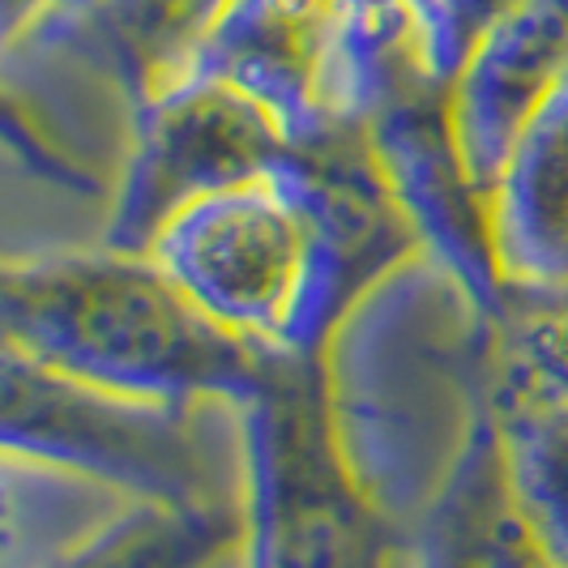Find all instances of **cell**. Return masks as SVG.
I'll return each instance as SVG.
<instances>
[{
    "instance_id": "1",
    "label": "cell",
    "mask_w": 568,
    "mask_h": 568,
    "mask_svg": "<svg viewBox=\"0 0 568 568\" xmlns=\"http://www.w3.org/2000/svg\"><path fill=\"white\" fill-rule=\"evenodd\" d=\"M338 449L406 547L496 410L491 313L432 253H410L325 338Z\"/></svg>"
},
{
    "instance_id": "2",
    "label": "cell",
    "mask_w": 568,
    "mask_h": 568,
    "mask_svg": "<svg viewBox=\"0 0 568 568\" xmlns=\"http://www.w3.org/2000/svg\"><path fill=\"white\" fill-rule=\"evenodd\" d=\"M4 346L82 385L150 402L256 398L286 355L223 329L150 253L108 244L9 256Z\"/></svg>"
},
{
    "instance_id": "3",
    "label": "cell",
    "mask_w": 568,
    "mask_h": 568,
    "mask_svg": "<svg viewBox=\"0 0 568 568\" xmlns=\"http://www.w3.org/2000/svg\"><path fill=\"white\" fill-rule=\"evenodd\" d=\"M223 329L278 355H321L376 278L300 150L286 168L184 205L145 248Z\"/></svg>"
},
{
    "instance_id": "4",
    "label": "cell",
    "mask_w": 568,
    "mask_h": 568,
    "mask_svg": "<svg viewBox=\"0 0 568 568\" xmlns=\"http://www.w3.org/2000/svg\"><path fill=\"white\" fill-rule=\"evenodd\" d=\"M4 454L39 457L159 505H248L240 402L108 394L0 346Z\"/></svg>"
},
{
    "instance_id": "5",
    "label": "cell",
    "mask_w": 568,
    "mask_h": 568,
    "mask_svg": "<svg viewBox=\"0 0 568 568\" xmlns=\"http://www.w3.org/2000/svg\"><path fill=\"white\" fill-rule=\"evenodd\" d=\"M248 565L415 568L410 547L355 484L325 398V359L286 355L244 406Z\"/></svg>"
},
{
    "instance_id": "6",
    "label": "cell",
    "mask_w": 568,
    "mask_h": 568,
    "mask_svg": "<svg viewBox=\"0 0 568 568\" xmlns=\"http://www.w3.org/2000/svg\"><path fill=\"white\" fill-rule=\"evenodd\" d=\"M300 150L248 90L193 69L129 112V145L99 244L145 253L184 205L286 168Z\"/></svg>"
},
{
    "instance_id": "7",
    "label": "cell",
    "mask_w": 568,
    "mask_h": 568,
    "mask_svg": "<svg viewBox=\"0 0 568 568\" xmlns=\"http://www.w3.org/2000/svg\"><path fill=\"white\" fill-rule=\"evenodd\" d=\"M193 69L248 90L300 145L355 129L368 112L334 0H231Z\"/></svg>"
},
{
    "instance_id": "8",
    "label": "cell",
    "mask_w": 568,
    "mask_h": 568,
    "mask_svg": "<svg viewBox=\"0 0 568 568\" xmlns=\"http://www.w3.org/2000/svg\"><path fill=\"white\" fill-rule=\"evenodd\" d=\"M364 138L424 253L436 256L487 313H496L505 278L491 248L487 193L470 180L454 142L449 85L410 69L364 115Z\"/></svg>"
},
{
    "instance_id": "9",
    "label": "cell",
    "mask_w": 568,
    "mask_h": 568,
    "mask_svg": "<svg viewBox=\"0 0 568 568\" xmlns=\"http://www.w3.org/2000/svg\"><path fill=\"white\" fill-rule=\"evenodd\" d=\"M568 73V0H521L466 60L449 90L454 142L491 197L509 150L547 90Z\"/></svg>"
},
{
    "instance_id": "10",
    "label": "cell",
    "mask_w": 568,
    "mask_h": 568,
    "mask_svg": "<svg viewBox=\"0 0 568 568\" xmlns=\"http://www.w3.org/2000/svg\"><path fill=\"white\" fill-rule=\"evenodd\" d=\"M487 219L505 283H568V73L517 133Z\"/></svg>"
},
{
    "instance_id": "11",
    "label": "cell",
    "mask_w": 568,
    "mask_h": 568,
    "mask_svg": "<svg viewBox=\"0 0 568 568\" xmlns=\"http://www.w3.org/2000/svg\"><path fill=\"white\" fill-rule=\"evenodd\" d=\"M415 568H565L526 517L505 462L500 410L475 432L410 542Z\"/></svg>"
},
{
    "instance_id": "12",
    "label": "cell",
    "mask_w": 568,
    "mask_h": 568,
    "mask_svg": "<svg viewBox=\"0 0 568 568\" xmlns=\"http://www.w3.org/2000/svg\"><path fill=\"white\" fill-rule=\"evenodd\" d=\"M0 479H4V535H0L4 568H57L64 556H73L138 505V496L103 479L22 454H4Z\"/></svg>"
},
{
    "instance_id": "13",
    "label": "cell",
    "mask_w": 568,
    "mask_h": 568,
    "mask_svg": "<svg viewBox=\"0 0 568 568\" xmlns=\"http://www.w3.org/2000/svg\"><path fill=\"white\" fill-rule=\"evenodd\" d=\"M231 0H103L85 22L103 34L129 112L180 82Z\"/></svg>"
},
{
    "instance_id": "14",
    "label": "cell",
    "mask_w": 568,
    "mask_h": 568,
    "mask_svg": "<svg viewBox=\"0 0 568 568\" xmlns=\"http://www.w3.org/2000/svg\"><path fill=\"white\" fill-rule=\"evenodd\" d=\"M248 539V505H159L138 500L108 530L57 568H205Z\"/></svg>"
},
{
    "instance_id": "15",
    "label": "cell",
    "mask_w": 568,
    "mask_h": 568,
    "mask_svg": "<svg viewBox=\"0 0 568 568\" xmlns=\"http://www.w3.org/2000/svg\"><path fill=\"white\" fill-rule=\"evenodd\" d=\"M496 394L568 406V283H505L491 313Z\"/></svg>"
},
{
    "instance_id": "16",
    "label": "cell",
    "mask_w": 568,
    "mask_h": 568,
    "mask_svg": "<svg viewBox=\"0 0 568 568\" xmlns=\"http://www.w3.org/2000/svg\"><path fill=\"white\" fill-rule=\"evenodd\" d=\"M496 410L513 491L551 556L568 568V406L496 394Z\"/></svg>"
},
{
    "instance_id": "17",
    "label": "cell",
    "mask_w": 568,
    "mask_h": 568,
    "mask_svg": "<svg viewBox=\"0 0 568 568\" xmlns=\"http://www.w3.org/2000/svg\"><path fill=\"white\" fill-rule=\"evenodd\" d=\"M334 4L351 34V57L372 112L385 99V90H394L410 69H424L415 52V27H419L424 0H334Z\"/></svg>"
},
{
    "instance_id": "18",
    "label": "cell",
    "mask_w": 568,
    "mask_h": 568,
    "mask_svg": "<svg viewBox=\"0 0 568 568\" xmlns=\"http://www.w3.org/2000/svg\"><path fill=\"white\" fill-rule=\"evenodd\" d=\"M517 4L521 0H424L419 27H415V52L427 78L454 90L457 73L475 57L487 30Z\"/></svg>"
},
{
    "instance_id": "19",
    "label": "cell",
    "mask_w": 568,
    "mask_h": 568,
    "mask_svg": "<svg viewBox=\"0 0 568 568\" xmlns=\"http://www.w3.org/2000/svg\"><path fill=\"white\" fill-rule=\"evenodd\" d=\"M60 13V0H0V39H4V57L22 52L34 34L52 27Z\"/></svg>"
},
{
    "instance_id": "20",
    "label": "cell",
    "mask_w": 568,
    "mask_h": 568,
    "mask_svg": "<svg viewBox=\"0 0 568 568\" xmlns=\"http://www.w3.org/2000/svg\"><path fill=\"white\" fill-rule=\"evenodd\" d=\"M99 4H103V0H60V13L52 18V27L43 30V34H34L30 43H43V39H60V34H69L73 27H82Z\"/></svg>"
},
{
    "instance_id": "21",
    "label": "cell",
    "mask_w": 568,
    "mask_h": 568,
    "mask_svg": "<svg viewBox=\"0 0 568 568\" xmlns=\"http://www.w3.org/2000/svg\"><path fill=\"white\" fill-rule=\"evenodd\" d=\"M205 568H253V565H248V539L235 542V547H227V551H223L214 565H205Z\"/></svg>"
}]
</instances>
